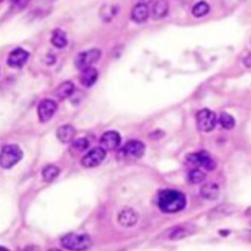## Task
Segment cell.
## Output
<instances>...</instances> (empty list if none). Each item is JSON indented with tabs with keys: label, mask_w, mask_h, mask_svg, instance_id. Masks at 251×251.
Instances as JSON below:
<instances>
[{
	"label": "cell",
	"mask_w": 251,
	"mask_h": 251,
	"mask_svg": "<svg viewBox=\"0 0 251 251\" xmlns=\"http://www.w3.org/2000/svg\"><path fill=\"white\" fill-rule=\"evenodd\" d=\"M48 251H61L60 249H57V248H51V249H49Z\"/></svg>",
	"instance_id": "32"
},
{
	"label": "cell",
	"mask_w": 251,
	"mask_h": 251,
	"mask_svg": "<svg viewBox=\"0 0 251 251\" xmlns=\"http://www.w3.org/2000/svg\"><path fill=\"white\" fill-rule=\"evenodd\" d=\"M0 251H9V249H7L4 246H0Z\"/></svg>",
	"instance_id": "31"
},
{
	"label": "cell",
	"mask_w": 251,
	"mask_h": 251,
	"mask_svg": "<svg viewBox=\"0 0 251 251\" xmlns=\"http://www.w3.org/2000/svg\"><path fill=\"white\" fill-rule=\"evenodd\" d=\"M243 63H244V65H245L247 68H251V54H248V55L244 58Z\"/></svg>",
	"instance_id": "28"
},
{
	"label": "cell",
	"mask_w": 251,
	"mask_h": 251,
	"mask_svg": "<svg viewBox=\"0 0 251 251\" xmlns=\"http://www.w3.org/2000/svg\"><path fill=\"white\" fill-rule=\"evenodd\" d=\"M210 11V6L206 1H199L193 8V15L196 18L206 16Z\"/></svg>",
	"instance_id": "25"
},
{
	"label": "cell",
	"mask_w": 251,
	"mask_h": 251,
	"mask_svg": "<svg viewBox=\"0 0 251 251\" xmlns=\"http://www.w3.org/2000/svg\"><path fill=\"white\" fill-rule=\"evenodd\" d=\"M98 76V71L94 67H90L81 70L79 75V81L83 87L91 88L97 82Z\"/></svg>",
	"instance_id": "15"
},
{
	"label": "cell",
	"mask_w": 251,
	"mask_h": 251,
	"mask_svg": "<svg viewBox=\"0 0 251 251\" xmlns=\"http://www.w3.org/2000/svg\"><path fill=\"white\" fill-rule=\"evenodd\" d=\"M121 144V135L118 132L108 131L100 137V145L105 150H114Z\"/></svg>",
	"instance_id": "14"
},
{
	"label": "cell",
	"mask_w": 251,
	"mask_h": 251,
	"mask_svg": "<svg viewBox=\"0 0 251 251\" xmlns=\"http://www.w3.org/2000/svg\"><path fill=\"white\" fill-rule=\"evenodd\" d=\"M245 215H246V216H251V207H250L249 209H247V210H246Z\"/></svg>",
	"instance_id": "30"
},
{
	"label": "cell",
	"mask_w": 251,
	"mask_h": 251,
	"mask_svg": "<svg viewBox=\"0 0 251 251\" xmlns=\"http://www.w3.org/2000/svg\"><path fill=\"white\" fill-rule=\"evenodd\" d=\"M74 92H75L74 83L72 81H70V80H66V81L61 82L60 85L55 89L53 95L58 99L64 100V99L70 97L71 96H73Z\"/></svg>",
	"instance_id": "18"
},
{
	"label": "cell",
	"mask_w": 251,
	"mask_h": 251,
	"mask_svg": "<svg viewBox=\"0 0 251 251\" xmlns=\"http://www.w3.org/2000/svg\"><path fill=\"white\" fill-rule=\"evenodd\" d=\"M236 210V207L230 203H223L216 207H214L212 210H210L208 214V219L210 221H217L222 220L224 218H227L231 215H232Z\"/></svg>",
	"instance_id": "12"
},
{
	"label": "cell",
	"mask_w": 251,
	"mask_h": 251,
	"mask_svg": "<svg viewBox=\"0 0 251 251\" xmlns=\"http://www.w3.org/2000/svg\"><path fill=\"white\" fill-rule=\"evenodd\" d=\"M23 251H40V248L38 246V245H35V244H30V245H27Z\"/></svg>",
	"instance_id": "27"
},
{
	"label": "cell",
	"mask_w": 251,
	"mask_h": 251,
	"mask_svg": "<svg viewBox=\"0 0 251 251\" xmlns=\"http://www.w3.org/2000/svg\"><path fill=\"white\" fill-rule=\"evenodd\" d=\"M23 158L22 149L16 144H7L0 151V167L10 169Z\"/></svg>",
	"instance_id": "3"
},
{
	"label": "cell",
	"mask_w": 251,
	"mask_h": 251,
	"mask_svg": "<svg viewBox=\"0 0 251 251\" xmlns=\"http://www.w3.org/2000/svg\"><path fill=\"white\" fill-rule=\"evenodd\" d=\"M217 123V117L214 112L204 108L196 114V125L199 131L203 133H209L215 129Z\"/></svg>",
	"instance_id": "6"
},
{
	"label": "cell",
	"mask_w": 251,
	"mask_h": 251,
	"mask_svg": "<svg viewBox=\"0 0 251 251\" xmlns=\"http://www.w3.org/2000/svg\"><path fill=\"white\" fill-rule=\"evenodd\" d=\"M220 193H221V190L219 185L213 182L206 183L200 188V195L204 199L209 201L217 200L220 196Z\"/></svg>",
	"instance_id": "16"
},
{
	"label": "cell",
	"mask_w": 251,
	"mask_h": 251,
	"mask_svg": "<svg viewBox=\"0 0 251 251\" xmlns=\"http://www.w3.org/2000/svg\"><path fill=\"white\" fill-rule=\"evenodd\" d=\"M90 146V142L87 138H78L72 142L70 146V153L72 155H77L86 151Z\"/></svg>",
	"instance_id": "21"
},
{
	"label": "cell",
	"mask_w": 251,
	"mask_h": 251,
	"mask_svg": "<svg viewBox=\"0 0 251 251\" xmlns=\"http://www.w3.org/2000/svg\"><path fill=\"white\" fill-rule=\"evenodd\" d=\"M51 43L57 48H64L68 45V39L65 32L56 30L53 32L51 37Z\"/></svg>",
	"instance_id": "22"
},
{
	"label": "cell",
	"mask_w": 251,
	"mask_h": 251,
	"mask_svg": "<svg viewBox=\"0 0 251 251\" xmlns=\"http://www.w3.org/2000/svg\"><path fill=\"white\" fill-rule=\"evenodd\" d=\"M219 123L225 130H232L235 126V121L233 117L228 113H222L220 115Z\"/></svg>",
	"instance_id": "26"
},
{
	"label": "cell",
	"mask_w": 251,
	"mask_h": 251,
	"mask_svg": "<svg viewBox=\"0 0 251 251\" xmlns=\"http://www.w3.org/2000/svg\"><path fill=\"white\" fill-rule=\"evenodd\" d=\"M100 58L101 50L97 48H93L78 53L75 59V65L77 69L81 71L83 69L93 67V65L99 61Z\"/></svg>",
	"instance_id": "4"
},
{
	"label": "cell",
	"mask_w": 251,
	"mask_h": 251,
	"mask_svg": "<svg viewBox=\"0 0 251 251\" xmlns=\"http://www.w3.org/2000/svg\"><path fill=\"white\" fill-rule=\"evenodd\" d=\"M148 17H149V9L146 4L140 2L134 6L131 13V18L135 23H137V24L144 23L148 19Z\"/></svg>",
	"instance_id": "17"
},
{
	"label": "cell",
	"mask_w": 251,
	"mask_h": 251,
	"mask_svg": "<svg viewBox=\"0 0 251 251\" xmlns=\"http://www.w3.org/2000/svg\"><path fill=\"white\" fill-rule=\"evenodd\" d=\"M205 179H206V174L198 168L193 169L188 174V181H189V183H191L193 185L200 184L203 181H205Z\"/></svg>",
	"instance_id": "24"
},
{
	"label": "cell",
	"mask_w": 251,
	"mask_h": 251,
	"mask_svg": "<svg viewBox=\"0 0 251 251\" xmlns=\"http://www.w3.org/2000/svg\"><path fill=\"white\" fill-rule=\"evenodd\" d=\"M60 174V170L58 167L54 165H47L42 170V180L46 183L53 182Z\"/></svg>",
	"instance_id": "23"
},
{
	"label": "cell",
	"mask_w": 251,
	"mask_h": 251,
	"mask_svg": "<svg viewBox=\"0 0 251 251\" xmlns=\"http://www.w3.org/2000/svg\"><path fill=\"white\" fill-rule=\"evenodd\" d=\"M106 157V150L100 147H95L91 151H89L80 160V164L85 168L91 169L101 164V162Z\"/></svg>",
	"instance_id": "7"
},
{
	"label": "cell",
	"mask_w": 251,
	"mask_h": 251,
	"mask_svg": "<svg viewBox=\"0 0 251 251\" xmlns=\"http://www.w3.org/2000/svg\"><path fill=\"white\" fill-rule=\"evenodd\" d=\"M56 135L62 143H69L75 138L76 130L71 125H63L57 129Z\"/></svg>",
	"instance_id": "20"
},
{
	"label": "cell",
	"mask_w": 251,
	"mask_h": 251,
	"mask_svg": "<svg viewBox=\"0 0 251 251\" xmlns=\"http://www.w3.org/2000/svg\"><path fill=\"white\" fill-rule=\"evenodd\" d=\"M188 163L201 167L206 171H214L216 169V162L207 152H193L186 156Z\"/></svg>",
	"instance_id": "5"
},
{
	"label": "cell",
	"mask_w": 251,
	"mask_h": 251,
	"mask_svg": "<svg viewBox=\"0 0 251 251\" xmlns=\"http://www.w3.org/2000/svg\"><path fill=\"white\" fill-rule=\"evenodd\" d=\"M57 103L51 99H43L38 106V115L41 123H46L52 119L57 110Z\"/></svg>",
	"instance_id": "10"
},
{
	"label": "cell",
	"mask_w": 251,
	"mask_h": 251,
	"mask_svg": "<svg viewBox=\"0 0 251 251\" xmlns=\"http://www.w3.org/2000/svg\"><path fill=\"white\" fill-rule=\"evenodd\" d=\"M169 12V2L168 0H156L151 11L152 18L155 20L162 19L167 16Z\"/></svg>",
	"instance_id": "19"
},
{
	"label": "cell",
	"mask_w": 251,
	"mask_h": 251,
	"mask_svg": "<svg viewBox=\"0 0 251 251\" xmlns=\"http://www.w3.org/2000/svg\"><path fill=\"white\" fill-rule=\"evenodd\" d=\"M124 157L128 159H139L145 152V145L140 140H130L122 148Z\"/></svg>",
	"instance_id": "9"
},
{
	"label": "cell",
	"mask_w": 251,
	"mask_h": 251,
	"mask_svg": "<svg viewBox=\"0 0 251 251\" xmlns=\"http://www.w3.org/2000/svg\"><path fill=\"white\" fill-rule=\"evenodd\" d=\"M140 1H141V3H144V4L147 5L148 3H151L153 0H140Z\"/></svg>",
	"instance_id": "29"
},
{
	"label": "cell",
	"mask_w": 251,
	"mask_h": 251,
	"mask_svg": "<svg viewBox=\"0 0 251 251\" xmlns=\"http://www.w3.org/2000/svg\"><path fill=\"white\" fill-rule=\"evenodd\" d=\"M92 244V238L85 233H68L61 238V245L70 251H86Z\"/></svg>",
	"instance_id": "2"
},
{
	"label": "cell",
	"mask_w": 251,
	"mask_h": 251,
	"mask_svg": "<svg viewBox=\"0 0 251 251\" xmlns=\"http://www.w3.org/2000/svg\"><path fill=\"white\" fill-rule=\"evenodd\" d=\"M117 220L122 227L132 228L138 222V214L135 209L131 207H125L119 212Z\"/></svg>",
	"instance_id": "13"
},
{
	"label": "cell",
	"mask_w": 251,
	"mask_h": 251,
	"mask_svg": "<svg viewBox=\"0 0 251 251\" xmlns=\"http://www.w3.org/2000/svg\"><path fill=\"white\" fill-rule=\"evenodd\" d=\"M159 209L167 214H173L181 212L186 208L187 198L186 195L176 190H164L158 196Z\"/></svg>",
	"instance_id": "1"
},
{
	"label": "cell",
	"mask_w": 251,
	"mask_h": 251,
	"mask_svg": "<svg viewBox=\"0 0 251 251\" xmlns=\"http://www.w3.org/2000/svg\"><path fill=\"white\" fill-rule=\"evenodd\" d=\"M2 1V0H0V2H1Z\"/></svg>",
	"instance_id": "33"
},
{
	"label": "cell",
	"mask_w": 251,
	"mask_h": 251,
	"mask_svg": "<svg viewBox=\"0 0 251 251\" xmlns=\"http://www.w3.org/2000/svg\"><path fill=\"white\" fill-rule=\"evenodd\" d=\"M196 232V226L192 223H185L172 228L167 234L170 240H181L193 235Z\"/></svg>",
	"instance_id": "8"
},
{
	"label": "cell",
	"mask_w": 251,
	"mask_h": 251,
	"mask_svg": "<svg viewBox=\"0 0 251 251\" xmlns=\"http://www.w3.org/2000/svg\"><path fill=\"white\" fill-rule=\"evenodd\" d=\"M29 57H30V53L27 50L21 47H18L9 54L7 59V64L11 68L20 69L27 63V61L29 60Z\"/></svg>",
	"instance_id": "11"
}]
</instances>
